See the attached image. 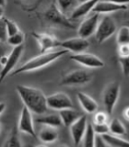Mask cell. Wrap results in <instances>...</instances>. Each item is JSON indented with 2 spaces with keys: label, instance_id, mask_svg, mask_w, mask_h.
Segmentation results:
<instances>
[{
  "label": "cell",
  "instance_id": "obj_27",
  "mask_svg": "<svg viewBox=\"0 0 129 147\" xmlns=\"http://www.w3.org/2000/svg\"><path fill=\"white\" fill-rule=\"evenodd\" d=\"M25 40V35L22 31L18 32L17 34L12 35L10 37H7V43L11 45L12 47H18V46L23 45V42H24Z\"/></svg>",
  "mask_w": 129,
  "mask_h": 147
},
{
  "label": "cell",
  "instance_id": "obj_7",
  "mask_svg": "<svg viewBox=\"0 0 129 147\" xmlns=\"http://www.w3.org/2000/svg\"><path fill=\"white\" fill-rule=\"evenodd\" d=\"M46 102H47L48 109L54 110H63L67 109H73L74 104L72 99L69 96L64 92H56L50 96H46Z\"/></svg>",
  "mask_w": 129,
  "mask_h": 147
},
{
  "label": "cell",
  "instance_id": "obj_21",
  "mask_svg": "<svg viewBox=\"0 0 129 147\" xmlns=\"http://www.w3.org/2000/svg\"><path fill=\"white\" fill-rule=\"evenodd\" d=\"M101 138L110 147H129V141L124 140L119 136H114L107 133L101 136Z\"/></svg>",
  "mask_w": 129,
  "mask_h": 147
},
{
  "label": "cell",
  "instance_id": "obj_34",
  "mask_svg": "<svg viewBox=\"0 0 129 147\" xmlns=\"http://www.w3.org/2000/svg\"><path fill=\"white\" fill-rule=\"evenodd\" d=\"M95 147H108V145L106 144V142L103 141L101 136L96 135V137H95Z\"/></svg>",
  "mask_w": 129,
  "mask_h": 147
},
{
  "label": "cell",
  "instance_id": "obj_37",
  "mask_svg": "<svg viewBox=\"0 0 129 147\" xmlns=\"http://www.w3.org/2000/svg\"><path fill=\"white\" fill-rule=\"evenodd\" d=\"M6 104L4 102H0V116H1V114L5 111V109H6Z\"/></svg>",
  "mask_w": 129,
  "mask_h": 147
},
{
  "label": "cell",
  "instance_id": "obj_19",
  "mask_svg": "<svg viewBox=\"0 0 129 147\" xmlns=\"http://www.w3.org/2000/svg\"><path fill=\"white\" fill-rule=\"evenodd\" d=\"M58 131L57 128L43 126L39 132V139L44 144H53L58 139Z\"/></svg>",
  "mask_w": 129,
  "mask_h": 147
},
{
  "label": "cell",
  "instance_id": "obj_14",
  "mask_svg": "<svg viewBox=\"0 0 129 147\" xmlns=\"http://www.w3.org/2000/svg\"><path fill=\"white\" fill-rule=\"evenodd\" d=\"M71 60L86 68H101L104 66V62L95 54L89 53H81L72 54Z\"/></svg>",
  "mask_w": 129,
  "mask_h": 147
},
{
  "label": "cell",
  "instance_id": "obj_10",
  "mask_svg": "<svg viewBox=\"0 0 129 147\" xmlns=\"http://www.w3.org/2000/svg\"><path fill=\"white\" fill-rule=\"evenodd\" d=\"M32 36L36 40L39 45L40 53H44L52 52V50L60 47L61 41H60L54 35L49 33H40V32H32Z\"/></svg>",
  "mask_w": 129,
  "mask_h": 147
},
{
  "label": "cell",
  "instance_id": "obj_8",
  "mask_svg": "<svg viewBox=\"0 0 129 147\" xmlns=\"http://www.w3.org/2000/svg\"><path fill=\"white\" fill-rule=\"evenodd\" d=\"M23 52H24V46H18V47H14L10 53L7 55V61L6 64L0 70V85L9 74L14 71V69L17 66V64L20 61V57L22 56Z\"/></svg>",
  "mask_w": 129,
  "mask_h": 147
},
{
  "label": "cell",
  "instance_id": "obj_11",
  "mask_svg": "<svg viewBox=\"0 0 129 147\" xmlns=\"http://www.w3.org/2000/svg\"><path fill=\"white\" fill-rule=\"evenodd\" d=\"M18 132L25 133L31 137H36V131L34 128V121L32 118V113L26 107L23 106L20 116L18 123Z\"/></svg>",
  "mask_w": 129,
  "mask_h": 147
},
{
  "label": "cell",
  "instance_id": "obj_23",
  "mask_svg": "<svg viewBox=\"0 0 129 147\" xmlns=\"http://www.w3.org/2000/svg\"><path fill=\"white\" fill-rule=\"evenodd\" d=\"M2 147H23L20 135H18V131L17 129L14 128L10 131L8 137L3 144Z\"/></svg>",
  "mask_w": 129,
  "mask_h": 147
},
{
  "label": "cell",
  "instance_id": "obj_40",
  "mask_svg": "<svg viewBox=\"0 0 129 147\" xmlns=\"http://www.w3.org/2000/svg\"><path fill=\"white\" fill-rule=\"evenodd\" d=\"M35 147H47V146H46L45 144H39V145H37Z\"/></svg>",
  "mask_w": 129,
  "mask_h": 147
},
{
  "label": "cell",
  "instance_id": "obj_28",
  "mask_svg": "<svg viewBox=\"0 0 129 147\" xmlns=\"http://www.w3.org/2000/svg\"><path fill=\"white\" fill-rule=\"evenodd\" d=\"M5 21H6V30H7V37L15 35L18 32L20 31V28H18V24L15 21L9 20V18H5Z\"/></svg>",
  "mask_w": 129,
  "mask_h": 147
},
{
  "label": "cell",
  "instance_id": "obj_41",
  "mask_svg": "<svg viewBox=\"0 0 129 147\" xmlns=\"http://www.w3.org/2000/svg\"><path fill=\"white\" fill-rule=\"evenodd\" d=\"M1 128H2V124H1V121H0V132H1Z\"/></svg>",
  "mask_w": 129,
  "mask_h": 147
},
{
  "label": "cell",
  "instance_id": "obj_12",
  "mask_svg": "<svg viewBox=\"0 0 129 147\" xmlns=\"http://www.w3.org/2000/svg\"><path fill=\"white\" fill-rule=\"evenodd\" d=\"M100 21V15L93 13L83 20L77 29L78 37L83 39H87L95 34L97 27Z\"/></svg>",
  "mask_w": 129,
  "mask_h": 147
},
{
  "label": "cell",
  "instance_id": "obj_30",
  "mask_svg": "<svg viewBox=\"0 0 129 147\" xmlns=\"http://www.w3.org/2000/svg\"><path fill=\"white\" fill-rule=\"evenodd\" d=\"M93 123L94 124H105L108 123V114L104 111H98L95 112L93 117Z\"/></svg>",
  "mask_w": 129,
  "mask_h": 147
},
{
  "label": "cell",
  "instance_id": "obj_25",
  "mask_svg": "<svg viewBox=\"0 0 129 147\" xmlns=\"http://www.w3.org/2000/svg\"><path fill=\"white\" fill-rule=\"evenodd\" d=\"M116 43L118 46L129 44V27L123 25L117 30Z\"/></svg>",
  "mask_w": 129,
  "mask_h": 147
},
{
  "label": "cell",
  "instance_id": "obj_6",
  "mask_svg": "<svg viewBox=\"0 0 129 147\" xmlns=\"http://www.w3.org/2000/svg\"><path fill=\"white\" fill-rule=\"evenodd\" d=\"M44 18L47 21L55 25L62 26L67 28V29H74L75 28L70 20L59 10L55 2H53L51 4L50 7L47 8V10L44 12Z\"/></svg>",
  "mask_w": 129,
  "mask_h": 147
},
{
  "label": "cell",
  "instance_id": "obj_39",
  "mask_svg": "<svg viewBox=\"0 0 129 147\" xmlns=\"http://www.w3.org/2000/svg\"><path fill=\"white\" fill-rule=\"evenodd\" d=\"M4 7H0V18H4Z\"/></svg>",
  "mask_w": 129,
  "mask_h": 147
},
{
  "label": "cell",
  "instance_id": "obj_13",
  "mask_svg": "<svg viewBox=\"0 0 129 147\" xmlns=\"http://www.w3.org/2000/svg\"><path fill=\"white\" fill-rule=\"evenodd\" d=\"M88 118L86 115H81V117L77 119L72 125L69 127L70 134L73 140V144L75 146H78L85 136V133L88 128Z\"/></svg>",
  "mask_w": 129,
  "mask_h": 147
},
{
  "label": "cell",
  "instance_id": "obj_4",
  "mask_svg": "<svg viewBox=\"0 0 129 147\" xmlns=\"http://www.w3.org/2000/svg\"><path fill=\"white\" fill-rule=\"evenodd\" d=\"M116 31L117 25L113 18L110 16H104L99 21L98 27H97L94 34L95 40L98 43H103L110 39Z\"/></svg>",
  "mask_w": 129,
  "mask_h": 147
},
{
  "label": "cell",
  "instance_id": "obj_24",
  "mask_svg": "<svg viewBox=\"0 0 129 147\" xmlns=\"http://www.w3.org/2000/svg\"><path fill=\"white\" fill-rule=\"evenodd\" d=\"M55 4H56L59 10L67 16V14L69 12L71 14L74 8L77 6L78 2L72 1V0H59V1H55Z\"/></svg>",
  "mask_w": 129,
  "mask_h": 147
},
{
  "label": "cell",
  "instance_id": "obj_42",
  "mask_svg": "<svg viewBox=\"0 0 129 147\" xmlns=\"http://www.w3.org/2000/svg\"><path fill=\"white\" fill-rule=\"evenodd\" d=\"M59 147H68V146H67V145H60Z\"/></svg>",
  "mask_w": 129,
  "mask_h": 147
},
{
  "label": "cell",
  "instance_id": "obj_9",
  "mask_svg": "<svg viewBox=\"0 0 129 147\" xmlns=\"http://www.w3.org/2000/svg\"><path fill=\"white\" fill-rule=\"evenodd\" d=\"M129 3L124 2H111V1H97L92 9V13L98 15H105L120 11H126L128 9Z\"/></svg>",
  "mask_w": 129,
  "mask_h": 147
},
{
  "label": "cell",
  "instance_id": "obj_3",
  "mask_svg": "<svg viewBox=\"0 0 129 147\" xmlns=\"http://www.w3.org/2000/svg\"><path fill=\"white\" fill-rule=\"evenodd\" d=\"M120 92H121V84L119 82H111L105 86L103 93V103L108 115L113 114L119 98Z\"/></svg>",
  "mask_w": 129,
  "mask_h": 147
},
{
  "label": "cell",
  "instance_id": "obj_36",
  "mask_svg": "<svg viewBox=\"0 0 129 147\" xmlns=\"http://www.w3.org/2000/svg\"><path fill=\"white\" fill-rule=\"evenodd\" d=\"M123 116H124V119H126V121H129V107H127L126 109H124Z\"/></svg>",
  "mask_w": 129,
  "mask_h": 147
},
{
  "label": "cell",
  "instance_id": "obj_29",
  "mask_svg": "<svg viewBox=\"0 0 129 147\" xmlns=\"http://www.w3.org/2000/svg\"><path fill=\"white\" fill-rule=\"evenodd\" d=\"M92 129L95 132L96 135L103 136L104 134L109 133V125L108 123L105 124H92Z\"/></svg>",
  "mask_w": 129,
  "mask_h": 147
},
{
  "label": "cell",
  "instance_id": "obj_20",
  "mask_svg": "<svg viewBox=\"0 0 129 147\" xmlns=\"http://www.w3.org/2000/svg\"><path fill=\"white\" fill-rule=\"evenodd\" d=\"M36 122L41 124L43 126H50L57 128L62 125L61 119H60L58 114H47L37 118Z\"/></svg>",
  "mask_w": 129,
  "mask_h": 147
},
{
  "label": "cell",
  "instance_id": "obj_1",
  "mask_svg": "<svg viewBox=\"0 0 129 147\" xmlns=\"http://www.w3.org/2000/svg\"><path fill=\"white\" fill-rule=\"evenodd\" d=\"M16 91L20 96L21 101L31 113L43 115L47 111L46 96L41 89L24 85H18Z\"/></svg>",
  "mask_w": 129,
  "mask_h": 147
},
{
  "label": "cell",
  "instance_id": "obj_33",
  "mask_svg": "<svg viewBox=\"0 0 129 147\" xmlns=\"http://www.w3.org/2000/svg\"><path fill=\"white\" fill-rule=\"evenodd\" d=\"M118 58H124L129 55V44L119 45L117 48Z\"/></svg>",
  "mask_w": 129,
  "mask_h": 147
},
{
  "label": "cell",
  "instance_id": "obj_17",
  "mask_svg": "<svg viewBox=\"0 0 129 147\" xmlns=\"http://www.w3.org/2000/svg\"><path fill=\"white\" fill-rule=\"evenodd\" d=\"M77 98L81 108L86 113L92 114L97 112L98 109V103L91 98L90 96L87 95L86 93L83 92H77Z\"/></svg>",
  "mask_w": 129,
  "mask_h": 147
},
{
  "label": "cell",
  "instance_id": "obj_31",
  "mask_svg": "<svg viewBox=\"0 0 129 147\" xmlns=\"http://www.w3.org/2000/svg\"><path fill=\"white\" fill-rule=\"evenodd\" d=\"M122 73L124 76H129V55L124 58H118Z\"/></svg>",
  "mask_w": 129,
  "mask_h": 147
},
{
  "label": "cell",
  "instance_id": "obj_38",
  "mask_svg": "<svg viewBox=\"0 0 129 147\" xmlns=\"http://www.w3.org/2000/svg\"><path fill=\"white\" fill-rule=\"evenodd\" d=\"M3 55H5V49L3 48L2 44H0V59H1Z\"/></svg>",
  "mask_w": 129,
  "mask_h": 147
},
{
  "label": "cell",
  "instance_id": "obj_2",
  "mask_svg": "<svg viewBox=\"0 0 129 147\" xmlns=\"http://www.w3.org/2000/svg\"><path fill=\"white\" fill-rule=\"evenodd\" d=\"M68 52L66 50H58V51H52V52L40 53L39 55L30 59L25 63H23L21 66L15 69L11 76H17L20 74L33 72L36 70H39L41 68H43L45 66L49 65L54 61H56L59 58H61L64 55H66Z\"/></svg>",
  "mask_w": 129,
  "mask_h": 147
},
{
  "label": "cell",
  "instance_id": "obj_18",
  "mask_svg": "<svg viewBox=\"0 0 129 147\" xmlns=\"http://www.w3.org/2000/svg\"><path fill=\"white\" fill-rule=\"evenodd\" d=\"M58 115H59L60 119H61L62 125L68 127V128L70 127L77 119H78L81 117V114L74 108L60 110Z\"/></svg>",
  "mask_w": 129,
  "mask_h": 147
},
{
  "label": "cell",
  "instance_id": "obj_5",
  "mask_svg": "<svg viewBox=\"0 0 129 147\" xmlns=\"http://www.w3.org/2000/svg\"><path fill=\"white\" fill-rule=\"evenodd\" d=\"M92 74L86 69H76L64 76L59 84L64 86H84L92 80Z\"/></svg>",
  "mask_w": 129,
  "mask_h": 147
},
{
  "label": "cell",
  "instance_id": "obj_32",
  "mask_svg": "<svg viewBox=\"0 0 129 147\" xmlns=\"http://www.w3.org/2000/svg\"><path fill=\"white\" fill-rule=\"evenodd\" d=\"M7 34L6 30V21H5V18H0V42H7Z\"/></svg>",
  "mask_w": 129,
  "mask_h": 147
},
{
  "label": "cell",
  "instance_id": "obj_22",
  "mask_svg": "<svg viewBox=\"0 0 129 147\" xmlns=\"http://www.w3.org/2000/svg\"><path fill=\"white\" fill-rule=\"evenodd\" d=\"M109 133L114 136H124L126 134V129L119 119H113L109 123Z\"/></svg>",
  "mask_w": 129,
  "mask_h": 147
},
{
  "label": "cell",
  "instance_id": "obj_15",
  "mask_svg": "<svg viewBox=\"0 0 129 147\" xmlns=\"http://www.w3.org/2000/svg\"><path fill=\"white\" fill-rule=\"evenodd\" d=\"M60 47H62L63 50L72 53L73 54L81 53H85V51L90 47V41L80 37H75V38H70L61 41Z\"/></svg>",
  "mask_w": 129,
  "mask_h": 147
},
{
  "label": "cell",
  "instance_id": "obj_16",
  "mask_svg": "<svg viewBox=\"0 0 129 147\" xmlns=\"http://www.w3.org/2000/svg\"><path fill=\"white\" fill-rule=\"evenodd\" d=\"M96 0H90V1H85L82 3H78L77 6L74 8V10L70 14V20H79L80 18L87 16L88 14L92 12L94 6L96 5Z\"/></svg>",
  "mask_w": 129,
  "mask_h": 147
},
{
  "label": "cell",
  "instance_id": "obj_26",
  "mask_svg": "<svg viewBox=\"0 0 129 147\" xmlns=\"http://www.w3.org/2000/svg\"><path fill=\"white\" fill-rule=\"evenodd\" d=\"M95 137L96 134L92 129V124L89 122L85 136L82 140L83 147H95Z\"/></svg>",
  "mask_w": 129,
  "mask_h": 147
},
{
  "label": "cell",
  "instance_id": "obj_35",
  "mask_svg": "<svg viewBox=\"0 0 129 147\" xmlns=\"http://www.w3.org/2000/svg\"><path fill=\"white\" fill-rule=\"evenodd\" d=\"M124 26L129 27V10L126 11V15H124Z\"/></svg>",
  "mask_w": 129,
  "mask_h": 147
}]
</instances>
